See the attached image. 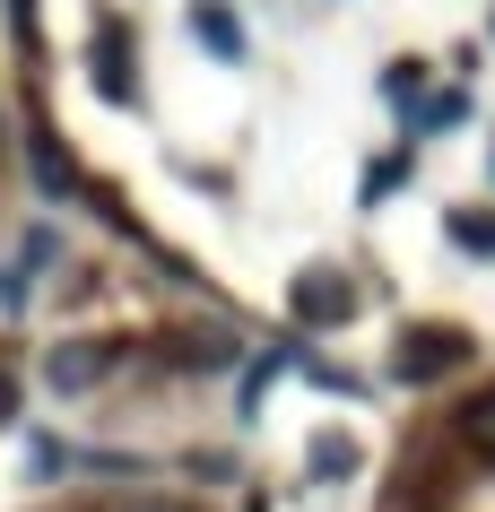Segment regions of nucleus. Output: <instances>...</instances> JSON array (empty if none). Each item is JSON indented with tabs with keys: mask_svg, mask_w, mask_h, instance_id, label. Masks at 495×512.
<instances>
[{
	"mask_svg": "<svg viewBox=\"0 0 495 512\" xmlns=\"http://www.w3.org/2000/svg\"><path fill=\"white\" fill-rule=\"evenodd\" d=\"M461 365H469V330H452V322H417L391 348V374L400 382H443V374H461Z\"/></svg>",
	"mask_w": 495,
	"mask_h": 512,
	"instance_id": "1",
	"label": "nucleus"
},
{
	"mask_svg": "<svg viewBox=\"0 0 495 512\" xmlns=\"http://www.w3.org/2000/svg\"><path fill=\"white\" fill-rule=\"evenodd\" d=\"M113 365H122V348H113V339H61V348L44 356V382H53L61 400H79V391H96Z\"/></svg>",
	"mask_w": 495,
	"mask_h": 512,
	"instance_id": "2",
	"label": "nucleus"
},
{
	"mask_svg": "<svg viewBox=\"0 0 495 512\" xmlns=\"http://www.w3.org/2000/svg\"><path fill=\"white\" fill-rule=\"evenodd\" d=\"M452 443H461V452L478 460V469H495V382L461 400V417H452Z\"/></svg>",
	"mask_w": 495,
	"mask_h": 512,
	"instance_id": "3",
	"label": "nucleus"
},
{
	"mask_svg": "<svg viewBox=\"0 0 495 512\" xmlns=\"http://www.w3.org/2000/svg\"><path fill=\"white\" fill-rule=\"evenodd\" d=\"M296 313H304V322H348V313H357V287L330 278V270H304L296 278Z\"/></svg>",
	"mask_w": 495,
	"mask_h": 512,
	"instance_id": "4",
	"label": "nucleus"
},
{
	"mask_svg": "<svg viewBox=\"0 0 495 512\" xmlns=\"http://www.w3.org/2000/svg\"><path fill=\"white\" fill-rule=\"evenodd\" d=\"M96 87H105V96H131V61H122V27H105V35H96Z\"/></svg>",
	"mask_w": 495,
	"mask_h": 512,
	"instance_id": "5",
	"label": "nucleus"
},
{
	"mask_svg": "<svg viewBox=\"0 0 495 512\" xmlns=\"http://www.w3.org/2000/svg\"><path fill=\"white\" fill-rule=\"evenodd\" d=\"M192 27H200V35H209V53H226V61L244 53V44H235V18H226V9H200Z\"/></svg>",
	"mask_w": 495,
	"mask_h": 512,
	"instance_id": "6",
	"label": "nucleus"
},
{
	"mask_svg": "<svg viewBox=\"0 0 495 512\" xmlns=\"http://www.w3.org/2000/svg\"><path fill=\"white\" fill-rule=\"evenodd\" d=\"M452 235H461L469 252H495V217H452Z\"/></svg>",
	"mask_w": 495,
	"mask_h": 512,
	"instance_id": "7",
	"label": "nucleus"
},
{
	"mask_svg": "<svg viewBox=\"0 0 495 512\" xmlns=\"http://www.w3.org/2000/svg\"><path fill=\"white\" fill-rule=\"evenodd\" d=\"M122 512H183L174 495H139V504H122Z\"/></svg>",
	"mask_w": 495,
	"mask_h": 512,
	"instance_id": "8",
	"label": "nucleus"
},
{
	"mask_svg": "<svg viewBox=\"0 0 495 512\" xmlns=\"http://www.w3.org/2000/svg\"><path fill=\"white\" fill-rule=\"evenodd\" d=\"M9 417H18V382L0 374V426H9Z\"/></svg>",
	"mask_w": 495,
	"mask_h": 512,
	"instance_id": "9",
	"label": "nucleus"
},
{
	"mask_svg": "<svg viewBox=\"0 0 495 512\" xmlns=\"http://www.w3.org/2000/svg\"><path fill=\"white\" fill-rule=\"evenodd\" d=\"M0 157H9V113H0Z\"/></svg>",
	"mask_w": 495,
	"mask_h": 512,
	"instance_id": "10",
	"label": "nucleus"
}]
</instances>
